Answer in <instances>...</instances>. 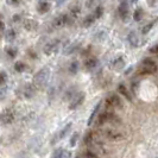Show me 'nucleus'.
I'll return each instance as SVG.
<instances>
[{
	"label": "nucleus",
	"mask_w": 158,
	"mask_h": 158,
	"mask_svg": "<svg viewBox=\"0 0 158 158\" xmlns=\"http://www.w3.org/2000/svg\"><path fill=\"white\" fill-rule=\"evenodd\" d=\"M144 17V10L142 7H137L133 12V19L135 22H140Z\"/></svg>",
	"instance_id": "obj_26"
},
{
	"label": "nucleus",
	"mask_w": 158,
	"mask_h": 158,
	"mask_svg": "<svg viewBox=\"0 0 158 158\" xmlns=\"http://www.w3.org/2000/svg\"><path fill=\"white\" fill-rule=\"evenodd\" d=\"M81 16V6L80 5H74L71 6L68 13V18H69V23H74L75 20L79 19V17Z\"/></svg>",
	"instance_id": "obj_11"
},
{
	"label": "nucleus",
	"mask_w": 158,
	"mask_h": 158,
	"mask_svg": "<svg viewBox=\"0 0 158 158\" xmlns=\"http://www.w3.org/2000/svg\"><path fill=\"white\" fill-rule=\"evenodd\" d=\"M15 112L12 111L11 108H5L0 112V124L2 126H7V125H11L13 121H15Z\"/></svg>",
	"instance_id": "obj_5"
},
{
	"label": "nucleus",
	"mask_w": 158,
	"mask_h": 158,
	"mask_svg": "<svg viewBox=\"0 0 158 158\" xmlns=\"http://www.w3.org/2000/svg\"><path fill=\"white\" fill-rule=\"evenodd\" d=\"M118 93H120V95H123L126 100L132 101V95H131V92L128 90V88H127L124 83H120V85L118 86Z\"/></svg>",
	"instance_id": "obj_19"
},
{
	"label": "nucleus",
	"mask_w": 158,
	"mask_h": 158,
	"mask_svg": "<svg viewBox=\"0 0 158 158\" xmlns=\"http://www.w3.org/2000/svg\"><path fill=\"white\" fill-rule=\"evenodd\" d=\"M95 20H96V17L94 16V13L93 15H88L83 18V20H82V26L83 27H89V26H92L93 24L95 23Z\"/></svg>",
	"instance_id": "obj_21"
},
{
	"label": "nucleus",
	"mask_w": 158,
	"mask_h": 158,
	"mask_svg": "<svg viewBox=\"0 0 158 158\" xmlns=\"http://www.w3.org/2000/svg\"><path fill=\"white\" fill-rule=\"evenodd\" d=\"M71 153L69 152H67V150H64L62 148H60V149H56L54 152H52V157L55 158H63V157H70Z\"/></svg>",
	"instance_id": "obj_22"
},
{
	"label": "nucleus",
	"mask_w": 158,
	"mask_h": 158,
	"mask_svg": "<svg viewBox=\"0 0 158 158\" xmlns=\"http://www.w3.org/2000/svg\"><path fill=\"white\" fill-rule=\"evenodd\" d=\"M80 49H81V44H80V43L69 44V45H67V48L64 49V55L70 56V55H73V54H76Z\"/></svg>",
	"instance_id": "obj_18"
},
{
	"label": "nucleus",
	"mask_w": 158,
	"mask_h": 158,
	"mask_svg": "<svg viewBox=\"0 0 158 158\" xmlns=\"http://www.w3.org/2000/svg\"><path fill=\"white\" fill-rule=\"evenodd\" d=\"M5 33V23L0 19V37H2Z\"/></svg>",
	"instance_id": "obj_37"
},
{
	"label": "nucleus",
	"mask_w": 158,
	"mask_h": 158,
	"mask_svg": "<svg viewBox=\"0 0 158 158\" xmlns=\"http://www.w3.org/2000/svg\"><path fill=\"white\" fill-rule=\"evenodd\" d=\"M36 90H37V88L35 87L33 83H26L24 86V89H23L24 98L25 99H31V98H33L35 94H36Z\"/></svg>",
	"instance_id": "obj_12"
},
{
	"label": "nucleus",
	"mask_w": 158,
	"mask_h": 158,
	"mask_svg": "<svg viewBox=\"0 0 158 158\" xmlns=\"http://www.w3.org/2000/svg\"><path fill=\"white\" fill-rule=\"evenodd\" d=\"M99 155L93 152L92 150H86L82 155H80V157H87V158H92V157H98Z\"/></svg>",
	"instance_id": "obj_31"
},
{
	"label": "nucleus",
	"mask_w": 158,
	"mask_h": 158,
	"mask_svg": "<svg viewBox=\"0 0 158 158\" xmlns=\"http://www.w3.org/2000/svg\"><path fill=\"white\" fill-rule=\"evenodd\" d=\"M23 25H24V29H25L26 31H30V32L36 31V30L38 29V22L35 20V19H30V18L24 19Z\"/></svg>",
	"instance_id": "obj_13"
},
{
	"label": "nucleus",
	"mask_w": 158,
	"mask_h": 158,
	"mask_svg": "<svg viewBox=\"0 0 158 158\" xmlns=\"http://www.w3.org/2000/svg\"><path fill=\"white\" fill-rule=\"evenodd\" d=\"M83 143L86 146H92L94 143V133L92 131H89L88 133H86V135L83 137Z\"/></svg>",
	"instance_id": "obj_23"
},
{
	"label": "nucleus",
	"mask_w": 158,
	"mask_h": 158,
	"mask_svg": "<svg viewBox=\"0 0 158 158\" xmlns=\"http://www.w3.org/2000/svg\"><path fill=\"white\" fill-rule=\"evenodd\" d=\"M6 93H7V89H6V88H5V87L0 88V101L5 99V96H6Z\"/></svg>",
	"instance_id": "obj_35"
},
{
	"label": "nucleus",
	"mask_w": 158,
	"mask_h": 158,
	"mask_svg": "<svg viewBox=\"0 0 158 158\" xmlns=\"http://www.w3.org/2000/svg\"><path fill=\"white\" fill-rule=\"evenodd\" d=\"M12 2H13V4H18V2H19V0H12Z\"/></svg>",
	"instance_id": "obj_41"
},
{
	"label": "nucleus",
	"mask_w": 158,
	"mask_h": 158,
	"mask_svg": "<svg viewBox=\"0 0 158 158\" xmlns=\"http://www.w3.org/2000/svg\"><path fill=\"white\" fill-rule=\"evenodd\" d=\"M98 65H99V60L96 57H89L83 63V67L87 71H93L95 68H98Z\"/></svg>",
	"instance_id": "obj_14"
},
{
	"label": "nucleus",
	"mask_w": 158,
	"mask_h": 158,
	"mask_svg": "<svg viewBox=\"0 0 158 158\" xmlns=\"http://www.w3.org/2000/svg\"><path fill=\"white\" fill-rule=\"evenodd\" d=\"M148 1V4H149V6L151 7H153V6H156V4L158 2V0H146Z\"/></svg>",
	"instance_id": "obj_38"
},
{
	"label": "nucleus",
	"mask_w": 158,
	"mask_h": 158,
	"mask_svg": "<svg viewBox=\"0 0 158 158\" xmlns=\"http://www.w3.org/2000/svg\"><path fill=\"white\" fill-rule=\"evenodd\" d=\"M67 0H57V6H61L63 2H65Z\"/></svg>",
	"instance_id": "obj_39"
},
{
	"label": "nucleus",
	"mask_w": 158,
	"mask_h": 158,
	"mask_svg": "<svg viewBox=\"0 0 158 158\" xmlns=\"http://www.w3.org/2000/svg\"><path fill=\"white\" fill-rule=\"evenodd\" d=\"M99 2H100V0H86V7L92 8L94 6H98Z\"/></svg>",
	"instance_id": "obj_32"
},
{
	"label": "nucleus",
	"mask_w": 158,
	"mask_h": 158,
	"mask_svg": "<svg viewBox=\"0 0 158 158\" xmlns=\"http://www.w3.org/2000/svg\"><path fill=\"white\" fill-rule=\"evenodd\" d=\"M71 126H73V124L71 123H69V124H67L65 126L57 133V135L52 138V140H51V144H56L57 142H60V140H62L63 138H65V135L69 133V131L71 130Z\"/></svg>",
	"instance_id": "obj_10"
},
{
	"label": "nucleus",
	"mask_w": 158,
	"mask_h": 158,
	"mask_svg": "<svg viewBox=\"0 0 158 158\" xmlns=\"http://www.w3.org/2000/svg\"><path fill=\"white\" fill-rule=\"evenodd\" d=\"M7 82V74L5 71L0 73V86H4Z\"/></svg>",
	"instance_id": "obj_34"
},
{
	"label": "nucleus",
	"mask_w": 158,
	"mask_h": 158,
	"mask_svg": "<svg viewBox=\"0 0 158 158\" xmlns=\"http://www.w3.org/2000/svg\"><path fill=\"white\" fill-rule=\"evenodd\" d=\"M119 16L121 18V20L124 23H127L130 20V6H128V2L127 0H121L120 4H119Z\"/></svg>",
	"instance_id": "obj_8"
},
{
	"label": "nucleus",
	"mask_w": 158,
	"mask_h": 158,
	"mask_svg": "<svg viewBox=\"0 0 158 158\" xmlns=\"http://www.w3.org/2000/svg\"><path fill=\"white\" fill-rule=\"evenodd\" d=\"M0 19H2V15L1 13H0Z\"/></svg>",
	"instance_id": "obj_42"
},
{
	"label": "nucleus",
	"mask_w": 158,
	"mask_h": 158,
	"mask_svg": "<svg viewBox=\"0 0 158 158\" xmlns=\"http://www.w3.org/2000/svg\"><path fill=\"white\" fill-rule=\"evenodd\" d=\"M100 110H101V102H99L96 106L94 107V110H93V112H92V114H90V117L88 118V123L87 125L88 126H92V124L94 123V119L95 117L99 114V112H100Z\"/></svg>",
	"instance_id": "obj_20"
},
{
	"label": "nucleus",
	"mask_w": 158,
	"mask_h": 158,
	"mask_svg": "<svg viewBox=\"0 0 158 158\" xmlns=\"http://www.w3.org/2000/svg\"><path fill=\"white\" fill-rule=\"evenodd\" d=\"M67 24H69V18H68V13H61L57 17L54 18V20L51 22V27L54 30H58L64 27Z\"/></svg>",
	"instance_id": "obj_7"
},
{
	"label": "nucleus",
	"mask_w": 158,
	"mask_h": 158,
	"mask_svg": "<svg viewBox=\"0 0 158 158\" xmlns=\"http://www.w3.org/2000/svg\"><path fill=\"white\" fill-rule=\"evenodd\" d=\"M50 74H51V71H50V69L48 67L40 68V70L35 74V76H33V82L32 83L35 85V87L37 88V89H43L48 85V82H49Z\"/></svg>",
	"instance_id": "obj_1"
},
{
	"label": "nucleus",
	"mask_w": 158,
	"mask_h": 158,
	"mask_svg": "<svg viewBox=\"0 0 158 158\" xmlns=\"http://www.w3.org/2000/svg\"><path fill=\"white\" fill-rule=\"evenodd\" d=\"M158 22V17H156V19H153L152 22H150L149 24H146L145 26H143V29H142V33L143 35H146V33H149V32L152 30V27L155 26V24Z\"/></svg>",
	"instance_id": "obj_25"
},
{
	"label": "nucleus",
	"mask_w": 158,
	"mask_h": 158,
	"mask_svg": "<svg viewBox=\"0 0 158 158\" xmlns=\"http://www.w3.org/2000/svg\"><path fill=\"white\" fill-rule=\"evenodd\" d=\"M149 52H150L151 55L158 56V44H156V45H153V47L151 48L150 50H149Z\"/></svg>",
	"instance_id": "obj_36"
},
{
	"label": "nucleus",
	"mask_w": 158,
	"mask_h": 158,
	"mask_svg": "<svg viewBox=\"0 0 158 158\" xmlns=\"http://www.w3.org/2000/svg\"><path fill=\"white\" fill-rule=\"evenodd\" d=\"M5 51L7 52V55L11 57V58H15L17 56V52H18V50H17L16 48H13V47H7V48H5Z\"/></svg>",
	"instance_id": "obj_29"
},
{
	"label": "nucleus",
	"mask_w": 158,
	"mask_h": 158,
	"mask_svg": "<svg viewBox=\"0 0 158 158\" xmlns=\"http://www.w3.org/2000/svg\"><path fill=\"white\" fill-rule=\"evenodd\" d=\"M111 65H112V68H113L114 70L120 71V70H123V69L125 68L126 62H125V60H124V57H123V56H119V57L114 58V60L112 61Z\"/></svg>",
	"instance_id": "obj_15"
},
{
	"label": "nucleus",
	"mask_w": 158,
	"mask_h": 158,
	"mask_svg": "<svg viewBox=\"0 0 158 158\" xmlns=\"http://www.w3.org/2000/svg\"><path fill=\"white\" fill-rule=\"evenodd\" d=\"M50 8H51V4L48 0H40L37 5V12L40 15H45L50 11Z\"/></svg>",
	"instance_id": "obj_16"
},
{
	"label": "nucleus",
	"mask_w": 158,
	"mask_h": 158,
	"mask_svg": "<svg viewBox=\"0 0 158 158\" xmlns=\"http://www.w3.org/2000/svg\"><path fill=\"white\" fill-rule=\"evenodd\" d=\"M158 70V67L156 62L151 58H145L142 62L140 68L138 69V74L139 75H153L156 74Z\"/></svg>",
	"instance_id": "obj_2"
},
{
	"label": "nucleus",
	"mask_w": 158,
	"mask_h": 158,
	"mask_svg": "<svg viewBox=\"0 0 158 158\" xmlns=\"http://www.w3.org/2000/svg\"><path fill=\"white\" fill-rule=\"evenodd\" d=\"M4 36H5V40H6V42H13V40H16L17 33H16V31H15L13 29H8L7 31L4 33Z\"/></svg>",
	"instance_id": "obj_24"
},
{
	"label": "nucleus",
	"mask_w": 158,
	"mask_h": 158,
	"mask_svg": "<svg viewBox=\"0 0 158 158\" xmlns=\"http://www.w3.org/2000/svg\"><path fill=\"white\" fill-rule=\"evenodd\" d=\"M79 69H80V64L77 61L71 62L70 65H69V73H70L71 75H76L79 73Z\"/></svg>",
	"instance_id": "obj_27"
},
{
	"label": "nucleus",
	"mask_w": 158,
	"mask_h": 158,
	"mask_svg": "<svg viewBox=\"0 0 158 158\" xmlns=\"http://www.w3.org/2000/svg\"><path fill=\"white\" fill-rule=\"evenodd\" d=\"M85 99H86V93L85 92H77L75 93L74 96L71 98L70 102H69V110L74 111V110H77L82 103L85 102Z\"/></svg>",
	"instance_id": "obj_6"
},
{
	"label": "nucleus",
	"mask_w": 158,
	"mask_h": 158,
	"mask_svg": "<svg viewBox=\"0 0 158 158\" xmlns=\"http://www.w3.org/2000/svg\"><path fill=\"white\" fill-rule=\"evenodd\" d=\"M25 69H26V64L24 63V62H22V61L16 62V64H15V70L17 73H23V71H25Z\"/></svg>",
	"instance_id": "obj_28"
},
{
	"label": "nucleus",
	"mask_w": 158,
	"mask_h": 158,
	"mask_svg": "<svg viewBox=\"0 0 158 158\" xmlns=\"http://www.w3.org/2000/svg\"><path fill=\"white\" fill-rule=\"evenodd\" d=\"M106 105L111 108H123V100L120 99V96L117 94H111L107 96L106 99Z\"/></svg>",
	"instance_id": "obj_9"
},
{
	"label": "nucleus",
	"mask_w": 158,
	"mask_h": 158,
	"mask_svg": "<svg viewBox=\"0 0 158 158\" xmlns=\"http://www.w3.org/2000/svg\"><path fill=\"white\" fill-rule=\"evenodd\" d=\"M19 19H20V18H19L18 15H15V16H13V22H18Z\"/></svg>",
	"instance_id": "obj_40"
},
{
	"label": "nucleus",
	"mask_w": 158,
	"mask_h": 158,
	"mask_svg": "<svg viewBox=\"0 0 158 158\" xmlns=\"http://www.w3.org/2000/svg\"><path fill=\"white\" fill-rule=\"evenodd\" d=\"M77 139H79V133H74V135H71L70 138V142H69V145H70L71 148H74L75 145H76V143H77Z\"/></svg>",
	"instance_id": "obj_33"
},
{
	"label": "nucleus",
	"mask_w": 158,
	"mask_h": 158,
	"mask_svg": "<svg viewBox=\"0 0 158 158\" xmlns=\"http://www.w3.org/2000/svg\"><path fill=\"white\" fill-rule=\"evenodd\" d=\"M132 1H133V2H135V1H137V0H132Z\"/></svg>",
	"instance_id": "obj_43"
},
{
	"label": "nucleus",
	"mask_w": 158,
	"mask_h": 158,
	"mask_svg": "<svg viewBox=\"0 0 158 158\" xmlns=\"http://www.w3.org/2000/svg\"><path fill=\"white\" fill-rule=\"evenodd\" d=\"M127 40L130 43V45L132 48H138L139 47V36L135 31H131L127 35Z\"/></svg>",
	"instance_id": "obj_17"
},
{
	"label": "nucleus",
	"mask_w": 158,
	"mask_h": 158,
	"mask_svg": "<svg viewBox=\"0 0 158 158\" xmlns=\"http://www.w3.org/2000/svg\"><path fill=\"white\" fill-rule=\"evenodd\" d=\"M103 15V7L101 5H98V6H95V12H94V16L96 17V19H99V18H101Z\"/></svg>",
	"instance_id": "obj_30"
},
{
	"label": "nucleus",
	"mask_w": 158,
	"mask_h": 158,
	"mask_svg": "<svg viewBox=\"0 0 158 158\" xmlns=\"http://www.w3.org/2000/svg\"><path fill=\"white\" fill-rule=\"evenodd\" d=\"M60 48H61V40L55 38V40H51L48 42L47 44L44 45L43 51H44L45 55L50 57V56L56 55V54L60 51Z\"/></svg>",
	"instance_id": "obj_3"
},
{
	"label": "nucleus",
	"mask_w": 158,
	"mask_h": 158,
	"mask_svg": "<svg viewBox=\"0 0 158 158\" xmlns=\"http://www.w3.org/2000/svg\"><path fill=\"white\" fill-rule=\"evenodd\" d=\"M101 135L103 138H106L107 140H111V142H120L124 139V135L120 131L117 130H113V128H105L101 130Z\"/></svg>",
	"instance_id": "obj_4"
}]
</instances>
